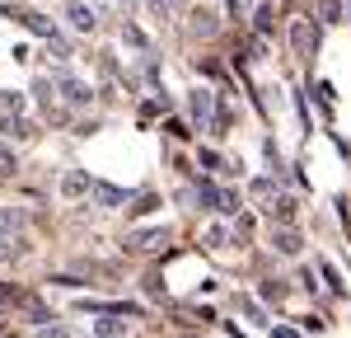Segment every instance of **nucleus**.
<instances>
[{"label":"nucleus","mask_w":351,"mask_h":338,"mask_svg":"<svg viewBox=\"0 0 351 338\" xmlns=\"http://www.w3.org/2000/svg\"><path fill=\"white\" fill-rule=\"evenodd\" d=\"M192 122H197L202 132H220V127H225L216 117V94H211V89H197V94H192Z\"/></svg>","instance_id":"obj_1"},{"label":"nucleus","mask_w":351,"mask_h":338,"mask_svg":"<svg viewBox=\"0 0 351 338\" xmlns=\"http://www.w3.org/2000/svg\"><path fill=\"white\" fill-rule=\"evenodd\" d=\"M24 212L19 207H0V240H19V230H24Z\"/></svg>","instance_id":"obj_2"},{"label":"nucleus","mask_w":351,"mask_h":338,"mask_svg":"<svg viewBox=\"0 0 351 338\" xmlns=\"http://www.w3.org/2000/svg\"><path fill=\"white\" fill-rule=\"evenodd\" d=\"M202 165H206V169H220V174H225V160H220L216 150H202Z\"/></svg>","instance_id":"obj_16"},{"label":"nucleus","mask_w":351,"mask_h":338,"mask_svg":"<svg viewBox=\"0 0 351 338\" xmlns=\"http://www.w3.org/2000/svg\"><path fill=\"white\" fill-rule=\"evenodd\" d=\"M38 338H71V329H61V324H56V329H52V324H43Z\"/></svg>","instance_id":"obj_17"},{"label":"nucleus","mask_w":351,"mask_h":338,"mask_svg":"<svg viewBox=\"0 0 351 338\" xmlns=\"http://www.w3.org/2000/svg\"><path fill=\"white\" fill-rule=\"evenodd\" d=\"M0 132H5V137H14V141H28V137H33V127H28L24 117H0Z\"/></svg>","instance_id":"obj_8"},{"label":"nucleus","mask_w":351,"mask_h":338,"mask_svg":"<svg viewBox=\"0 0 351 338\" xmlns=\"http://www.w3.org/2000/svg\"><path fill=\"white\" fill-rule=\"evenodd\" d=\"M192 33H216V10H197V19H192Z\"/></svg>","instance_id":"obj_12"},{"label":"nucleus","mask_w":351,"mask_h":338,"mask_svg":"<svg viewBox=\"0 0 351 338\" xmlns=\"http://www.w3.org/2000/svg\"><path fill=\"white\" fill-rule=\"evenodd\" d=\"M66 19H71V24L80 28V33H94V28H99L94 10H89V5H80V0H71V5H66Z\"/></svg>","instance_id":"obj_3"},{"label":"nucleus","mask_w":351,"mask_h":338,"mask_svg":"<svg viewBox=\"0 0 351 338\" xmlns=\"http://www.w3.org/2000/svg\"><path fill=\"white\" fill-rule=\"evenodd\" d=\"M24 254V240H0V263H14Z\"/></svg>","instance_id":"obj_13"},{"label":"nucleus","mask_w":351,"mask_h":338,"mask_svg":"<svg viewBox=\"0 0 351 338\" xmlns=\"http://www.w3.org/2000/svg\"><path fill=\"white\" fill-rule=\"evenodd\" d=\"M89 193L99 197V202H104V207H127V193H122V188H108V183H94V188H89Z\"/></svg>","instance_id":"obj_7"},{"label":"nucleus","mask_w":351,"mask_h":338,"mask_svg":"<svg viewBox=\"0 0 351 338\" xmlns=\"http://www.w3.org/2000/svg\"><path fill=\"white\" fill-rule=\"evenodd\" d=\"M56 84L66 89V104H75V109L89 104V84H84V80H75V76H56Z\"/></svg>","instance_id":"obj_4"},{"label":"nucleus","mask_w":351,"mask_h":338,"mask_svg":"<svg viewBox=\"0 0 351 338\" xmlns=\"http://www.w3.org/2000/svg\"><path fill=\"white\" fill-rule=\"evenodd\" d=\"M291 43H295L300 56H309V24L304 19H291Z\"/></svg>","instance_id":"obj_9"},{"label":"nucleus","mask_w":351,"mask_h":338,"mask_svg":"<svg viewBox=\"0 0 351 338\" xmlns=\"http://www.w3.org/2000/svg\"><path fill=\"white\" fill-rule=\"evenodd\" d=\"M263 296H267V301H281V296H286V286H281V282H267V286H263Z\"/></svg>","instance_id":"obj_18"},{"label":"nucleus","mask_w":351,"mask_h":338,"mask_svg":"<svg viewBox=\"0 0 351 338\" xmlns=\"http://www.w3.org/2000/svg\"><path fill=\"white\" fill-rule=\"evenodd\" d=\"M14 169H19V160H14V150H5V146H0V179H10Z\"/></svg>","instance_id":"obj_14"},{"label":"nucleus","mask_w":351,"mask_h":338,"mask_svg":"<svg viewBox=\"0 0 351 338\" xmlns=\"http://www.w3.org/2000/svg\"><path fill=\"white\" fill-rule=\"evenodd\" d=\"M94 334H99V338H127V324H122V319H99Z\"/></svg>","instance_id":"obj_11"},{"label":"nucleus","mask_w":351,"mask_h":338,"mask_svg":"<svg viewBox=\"0 0 351 338\" xmlns=\"http://www.w3.org/2000/svg\"><path fill=\"white\" fill-rule=\"evenodd\" d=\"M150 5H155V10H173L178 0H150Z\"/></svg>","instance_id":"obj_19"},{"label":"nucleus","mask_w":351,"mask_h":338,"mask_svg":"<svg viewBox=\"0 0 351 338\" xmlns=\"http://www.w3.org/2000/svg\"><path fill=\"white\" fill-rule=\"evenodd\" d=\"M122 38H127V43H132V47H145V33H141V28H132V24L122 28Z\"/></svg>","instance_id":"obj_15"},{"label":"nucleus","mask_w":351,"mask_h":338,"mask_svg":"<svg viewBox=\"0 0 351 338\" xmlns=\"http://www.w3.org/2000/svg\"><path fill=\"white\" fill-rule=\"evenodd\" d=\"M276 338H300V334L295 329H276Z\"/></svg>","instance_id":"obj_20"},{"label":"nucleus","mask_w":351,"mask_h":338,"mask_svg":"<svg viewBox=\"0 0 351 338\" xmlns=\"http://www.w3.org/2000/svg\"><path fill=\"white\" fill-rule=\"evenodd\" d=\"M89 188H94V183H89V179H84V174H66V179H61V193H71V197L89 193Z\"/></svg>","instance_id":"obj_10"},{"label":"nucleus","mask_w":351,"mask_h":338,"mask_svg":"<svg viewBox=\"0 0 351 338\" xmlns=\"http://www.w3.org/2000/svg\"><path fill=\"white\" fill-rule=\"evenodd\" d=\"M164 240H169V230H164V225H150V230L132 235V249H160Z\"/></svg>","instance_id":"obj_5"},{"label":"nucleus","mask_w":351,"mask_h":338,"mask_svg":"<svg viewBox=\"0 0 351 338\" xmlns=\"http://www.w3.org/2000/svg\"><path fill=\"white\" fill-rule=\"evenodd\" d=\"M271 245H276V254H286V258H291V254H300V230L281 225V230L271 235Z\"/></svg>","instance_id":"obj_6"}]
</instances>
